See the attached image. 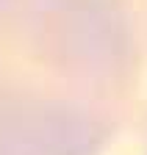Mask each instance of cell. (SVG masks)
<instances>
[{
    "instance_id": "1",
    "label": "cell",
    "mask_w": 147,
    "mask_h": 155,
    "mask_svg": "<svg viewBox=\"0 0 147 155\" xmlns=\"http://www.w3.org/2000/svg\"><path fill=\"white\" fill-rule=\"evenodd\" d=\"M125 0H0V155H86L117 130L139 69Z\"/></svg>"
},
{
    "instance_id": "2",
    "label": "cell",
    "mask_w": 147,
    "mask_h": 155,
    "mask_svg": "<svg viewBox=\"0 0 147 155\" xmlns=\"http://www.w3.org/2000/svg\"><path fill=\"white\" fill-rule=\"evenodd\" d=\"M128 3V8L133 11V17H136V25L144 31V36H147V0H125Z\"/></svg>"
}]
</instances>
